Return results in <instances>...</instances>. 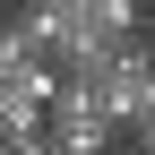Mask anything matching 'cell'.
<instances>
[{"mask_svg": "<svg viewBox=\"0 0 155 155\" xmlns=\"http://www.w3.org/2000/svg\"><path fill=\"white\" fill-rule=\"evenodd\" d=\"M129 155H138V147H129Z\"/></svg>", "mask_w": 155, "mask_h": 155, "instance_id": "8992f818", "label": "cell"}, {"mask_svg": "<svg viewBox=\"0 0 155 155\" xmlns=\"http://www.w3.org/2000/svg\"><path fill=\"white\" fill-rule=\"evenodd\" d=\"M52 95H61V78H52L43 61H17V69H0V138H35Z\"/></svg>", "mask_w": 155, "mask_h": 155, "instance_id": "7a4b0ae2", "label": "cell"}, {"mask_svg": "<svg viewBox=\"0 0 155 155\" xmlns=\"http://www.w3.org/2000/svg\"><path fill=\"white\" fill-rule=\"evenodd\" d=\"M0 9H9V0H0Z\"/></svg>", "mask_w": 155, "mask_h": 155, "instance_id": "277c9868", "label": "cell"}, {"mask_svg": "<svg viewBox=\"0 0 155 155\" xmlns=\"http://www.w3.org/2000/svg\"><path fill=\"white\" fill-rule=\"evenodd\" d=\"M35 138H43L52 155H121V147H112L121 129H112L104 112H95V95L69 86V78H61V95L43 104V129H35Z\"/></svg>", "mask_w": 155, "mask_h": 155, "instance_id": "6da1fadb", "label": "cell"}, {"mask_svg": "<svg viewBox=\"0 0 155 155\" xmlns=\"http://www.w3.org/2000/svg\"><path fill=\"white\" fill-rule=\"evenodd\" d=\"M138 52H147V61H155V9H147V26H138Z\"/></svg>", "mask_w": 155, "mask_h": 155, "instance_id": "3957f363", "label": "cell"}, {"mask_svg": "<svg viewBox=\"0 0 155 155\" xmlns=\"http://www.w3.org/2000/svg\"><path fill=\"white\" fill-rule=\"evenodd\" d=\"M147 9H155V0H147Z\"/></svg>", "mask_w": 155, "mask_h": 155, "instance_id": "5b68a950", "label": "cell"}]
</instances>
